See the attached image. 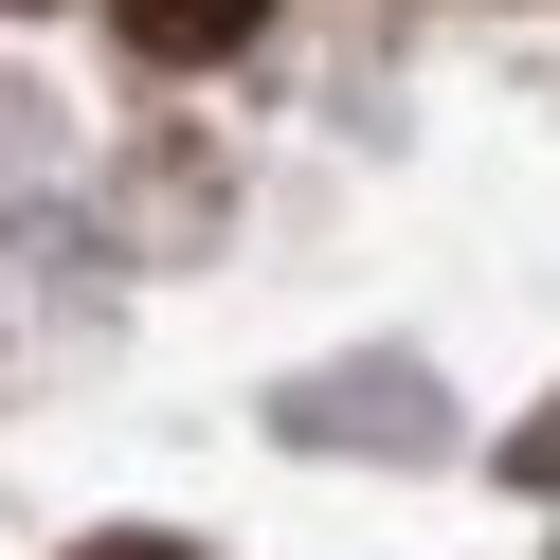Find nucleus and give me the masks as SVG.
Here are the masks:
<instances>
[{
  "label": "nucleus",
  "instance_id": "1",
  "mask_svg": "<svg viewBox=\"0 0 560 560\" xmlns=\"http://www.w3.org/2000/svg\"><path fill=\"white\" fill-rule=\"evenodd\" d=\"M145 37H218V0H145Z\"/></svg>",
  "mask_w": 560,
  "mask_h": 560
}]
</instances>
